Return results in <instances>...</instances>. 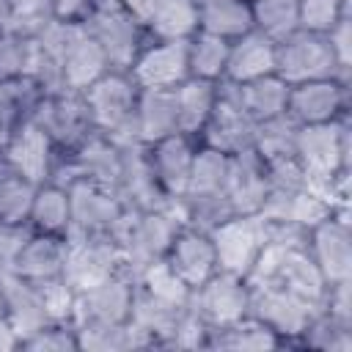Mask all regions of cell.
<instances>
[{"label":"cell","mask_w":352,"mask_h":352,"mask_svg":"<svg viewBox=\"0 0 352 352\" xmlns=\"http://www.w3.org/2000/svg\"><path fill=\"white\" fill-rule=\"evenodd\" d=\"M184 226L182 220V206L179 198L168 209H148V212H135L129 209L116 242L121 248V270L132 280L154 261L165 258L173 236Z\"/></svg>","instance_id":"6da1fadb"},{"label":"cell","mask_w":352,"mask_h":352,"mask_svg":"<svg viewBox=\"0 0 352 352\" xmlns=\"http://www.w3.org/2000/svg\"><path fill=\"white\" fill-rule=\"evenodd\" d=\"M322 305H316L283 286L250 283V316L264 322L280 338V349H289V346L297 349L300 333L305 330V324L311 322V316Z\"/></svg>","instance_id":"ba28073f"},{"label":"cell","mask_w":352,"mask_h":352,"mask_svg":"<svg viewBox=\"0 0 352 352\" xmlns=\"http://www.w3.org/2000/svg\"><path fill=\"white\" fill-rule=\"evenodd\" d=\"M236 102L242 104V110L256 121H267L275 116L286 113V102H289V85L278 77V74H267L250 82H231Z\"/></svg>","instance_id":"1f68e13d"},{"label":"cell","mask_w":352,"mask_h":352,"mask_svg":"<svg viewBox=\"0 0 352 352\" xmlns=\"http://www.w3.org/2000/svg\"><path fill=\"white\" fill-rule=\"evenodd\" d=\"M228 38L195 30L187 38V60H190V77L220 82L226 74V60H228Z\"/></svg>","instance_id":"d590c367"},{"label":"cell","mask_w":352,"mask_h":352,"mask_svg":"<svg viewBox=\"0 0 352 352\" xmlns=\"http://www.w3.org/2000/svg\"><path fill=\"white\" fill-rule=\"evenodd\" d=\"M91 0H52V14L58 19H82Z\"/></svg>","instance_id":"7dc6e473"},{"label":"cell","mask_w":352,"mask_h":352,"mask_svg":"<svg viewBox=\"0 0 352 352\" xmlns=\"http://www.w3.org/2000/svg\"><path fill=\"white\" fill-rule=\"evenodd\" d=\"M69 206L72 220L66 239H85V236H110L116 239L129 206L118 198L116 190H107L102 184L77 179L69 184Z\"/></svg>","instance_id":"8992f818"},{"label":"cell","mask_w":352,"mask_h":352,"mask_svg":"<svg viewBox=\"0 0 352 352\" xmlns=\"http://www.w3.org/2000/svg\"><path fill=\"white\" fill-rule=\"evenodd\" d=\"M308 256L322 272L324 283L352 280V212L336 209L330 217L308 231Z\"/></svg>","instance_id":"4fadbf2b"},{"label":"cell","mask_w":352,"mask_h":352,"mask_svg":"<svg viewBox=\"0 0 352 352\" xmlns=\"http://www.w3.org/2000/svg\"><path fill=\"white\" fill-rule=\"evenodd\" d=\"M52 0H8V22L6 30L36 36L52 19Z\"/></svg>","instance_id":"f6af8a7d"},{"label":"cell","mask_w":352,"mask_h":352,"mask_svg":"<svg viewBox=\"0 0 352 352\" xmlns=\"http://www.w3.org/2000/svg\"><path fill=\"white\" fill-rule=\"evenodd\" d=\"M275 74V41L258 30H248L228 44V60L223 80L250 82L258 77Z\"/></svg>","instance_id":"4316f807"},{"label":"cell","mask_w":352,"mask_h":352,"mask_svg":"<svg viewBox=\"0 0 352 352\" xmlns=\"http://www.w3.org/2000/svg\"><path fill=\"white\" fill-rule=\"evenodd\" d=\"M3 272H6V270H3V267H0V275H3Z\"/></svg>","instance_id":"f907efd6"},{"label":"cell","mask_w":352,"mask_h":352,"mask_svg":"<svg viewBox=\"0 0 352 352\" xmlns=\"http://www.w3.org/2000/svg\"><path fill=\"white\" fill-rule=\"evenodd\" d=\"M36 184L22 179L0 154V223L25 226Z\"/></svg>","instance_id":"f35d334b"},{"label":"cell","mask_w":352,"mask_h":352,"mask_svg":"<svg viewBox=\"0 0 352 352\" xmlns=\"http://www.w3.org/2000/svg\"><path fill=\"white\" fill-rule=\"evenodd\" d=\"M253 30L264 33L272 41H280L300 30L297 0H250Z\"/></svg>","instance_id":"60d3db41"},{"label":"cell","mask_w":352,"mask_h":352,"mask_svg":"<svg viewBox=\"0 0 352 352\" xmlns=\"http://www.w3.org/2000/svg\"><path fill=\"white\" fill-rule=\"evenodd\" d=\"M0 297H3V305L8 314V322H11L14 333L19 336V344L30 333H36L38 327H44L50 322L38 286L33 280L19 278L11 270H6L0 275Z\"/></svg>","instance_id":"484cf974"},{"label":"cell","mask_w":352,"mask_h":352,"mask_svg":"<svg viewBox=\"0 0 352 352\" xmlns=\"http://www.w3.org/2000/svg\"><path fill=\"white\" fill-rule=\"evenodd\" d=\"M275 74L286 85L324 80V77H341L333 50L327 44V36L316 33V30H305V28L275 41ZM341 80H346V77H341Z\"/></svg>","instance_id":"52a82bcc"},{"label":"cell","mask_w":352,"mask_h":352,"mask_svg":"<svg viewBox=\"0 0 352 352\" xmlns=\"http://www.w3.org/2000/svg\"><path fill=\"white\" fill-rule=\"evenodd\" d=\"M198 6V30L236 38L253 30V11L250 0H195Z\"/></svg>","instance_id":"836d02e7"},{"label":"cell","mask_w":352,"mask_h":352,"mask_svg":"<svg viewBox=\"0 0 352 352\" xmlns=\"http://www.w3.org/2000/svg\"><path fill=\"white\" fill-rule=\"evenodd\" d=\"M19 349L28 352H80V338H77V324L72 319L63 322H47L36 333H30Z\"/></svg>","instance_id":"b9f144b4"},{"label":"cell","mask_w":352,"mask_h":352,"mask_svg":"<svg viewBox=\"0 0 352 352\" xmlns=\"http://www.w3.org/2000/svg\"><path fill=\"white\" fill-rule=\"evenodd\" d=\"M135 297V280L124 272L77 292L74 297V324H121L129 322Z\"/></svg>","instance_id":"e0dca14e"},{"label":"cell","mask_w":352,"mask_h":352,"mask_svg":"<svg viewBox=\"0 0 352 352\" xmlns=\"http://www.w3.org/2000/svg\"><path fill=\"white\" fill-rule=\"evenodd\" d=\"M217 99V82L187 77L182 85L173 88V104H176V129L182 135H190L198 140L212 107Z\"/></svg>","instance_id":"83f0119b"},{"label":"cell","mask_w":352,"mask_h":352,"mask_svg":"<svg viewBox=\"0 0 352 352\" xmlns=\"http://www.w3.org/2000/svg\"><path fill=\"white\" fill-rule=\"evenodd\" d=\"M33 36L0 30V82H11L28 74Z\"/></svg>","instance_id":"7bdbcfd3"},{"label":"cell","mask_w":352,"mask_h":352,"mask_svg":"<svg viewBox=\"0 0 352 352\" xmlns=\"http://www.w3.org/2000/svg\"><path fill=\"white\" fill-rule=\"evenodd\" d=\"M0 154L22 179H28L30 184H44L52 179L60 148L50 140V135L33 118H28Z\"/></svg>","instance_id":"d6986e66"},{"label":"cell","mask_w":352,"mask_h":352,"mask_svg":"<svg viewBox=\"0 0 352 352\" xmlns=\"http://www.w3.org/2000/svg\"><path fill=\"white\" fill-rule=\"evenodd\" d=\"M148 38H190L198 30L195 0H121Z\"/></svg>","instance_id":"7402d4cb"},{"label":"cell","mask_w":352,"mask_h":352,"mask_svg":"<svg viewBox=\"0 0 352 352\" xmlns=\"http://www.w3.org/2000/svg\"><path fill=\"white\" fill-rule=\"evenodd\" d=\"M8 349H19V336L14 333L6 305H3V297H0V352H8Z\"/></svg>","instance_id":"c3c4849f"},{"label":"cell","mask_w":352,"mask_h":352,"mask_svg":"<svg viewBox=\"0 0 352 352\" xmlns=\"http://www.w3.org/2000/svg\"><path fill=\"white\" fill-rule=\"evenodd\" d=\"M30 118L50 135V140L60 151L77 148L91 132H96L82 91H72V88L44 94Z\"/></svg>","instance_id":"8fae6325"},{"label":"cell","mask_w":352,"mask_h":352,"mask_svg":"<svg viewBox=\"0 0 352 352\" xmlns=\"http://www.w3.org/2000/svg\"><path fill=\"white\" fill-rule=\"evenodd\" d=\"M297 124L283 113L275 118H267L256 126V140H253V151L264 160V162H278V160H289L294 157V143H297Z\"/></svg>","instance_id":"ab89813d"},{"label":"cell","mask_w":352,"mask_h":352,"mask_svg":"<svg viewBox=\"0 0 352 352\" xmlns=\"http://www.w3.org/2000/svg\"><path fill=\"white\" fill-rule=\"evenodd\" d=\"M206 349H248V352H272L280 349V338L256 316H242L223 327H209Z\"/></svg>","instance_id":"f546056e"},{"label":"cell","mask_w":352,"mask_h":352,"mask_svg":"<svg viewBox=\"0 0 352 352\" xmlns=\"http://www.w3.org/2000/svg\"><path fill=\"white\" fill-rule=\"evenodd\" d=\"M294 157L311 187L333 182L352 170V116L330 124H311L297 129Z\"/></svg>","instance_id":"3957f363"},{"label":"cell","mask_w":352,"mask_h":352,"mask_svg":"<svg viewBox=\"0 0 352 352\" xmlns=\"http://www.w3.org/2000/svg\"><path fill=\"white\" fill-rule=\"evenodd\" d=\"M116 192L135 212L168 209L173 204V198H168L162 192V187L151 170V162H148V148L143 143L121 146V176H118Z\"/></svg>","instance_id":"ac0fdd59"},{"label":"cell","mask_w":352,"mask_h":352,"mask_svg":"<svg viewBox=\"0 0 352 352\" xmlns=\"http://www.w3.org/2000/svg\"><path fill=\"white\" fill-rule=\"evenodd\" d=\"M324 36H327V44L333 50L341 77L352 80V16H341Z\"/></svg>","instance_id":"bcb514c9"},{"label":"cell","mask_w":352,"mask_h":352,"mask_svg":"<svg viewBox=\"0 0 352 352\" xmlns=\"http://www.w3.org/2000/svg\"><path fill=\"white\" fill-rule=\"evenodd\" d=\"M36 41L60 63L63 82L72 91H85L94 80L110 72V63L94 36L85 30L80 19H58L52 16L38 33Z\"/></svg>","instance_id":"7a4b0ae2"},{"label":"cell","mask_w":352,"mask_h":352,"mask_svg":"<svg viewBox=\"0 0 352 352\" xmlns=\"http://www.w3.org/2000/svg\"><path fill=\"white\" fill-rule=\"evenodd\" d=\"M72 220V206H69V187H60L55 182L36 184L30 212H28V228L38 234H58L66 236Z\"/></svg>","instance_id":"4dcf8cb0"},{"label":"cell","mask_w":352,"mask_h":352,"mask_svg":"<svg viewBox=\"0 0 352 352\" xmlns=\"http://www.w3.org/2000/svg\"><path fill=\"white\" fill-rule=\"evenodd\" d=\"M146 148H148V162H151V170L162 192L173 201L182 198L190 184V170H192V160L198 151V140L176 132L157 143H148Z\"/></svg>","instance_id":"ffe728a7"},{"label":"cell","mask_w":352,"mask_h":352,"mask_svg":"<svg viewBox=\"0 0 352 352\" xmlns=\"http://www.w3.org/2000/svg\"><path fill=\"white\" fill-rule=\"evenodd\" d=\"M118 272H124V270H121V248L116 239H110V236L69 239L63 280L74 292L91 289Z\"/></svg>","instance_id":"2e32d148"},{"label":"cell","mask_w":352,"mask_h":352,"mask_svg":"<svg viewBox=\"0 0 352 352\" xmlns=\"http://www.w3.org/2000/svg\"><path fill=\"white\" fill-rule=\"evenodd\" d=\"M8 22V0H0V30H6Z\"/></svg>","instance_id":"681fc988"},{"label":"cell","mask_w":352,"mask_h":352,"mask_svg":"<svg viewBox=\"0 0 352 352\" xmlns=\"http://www.w3.org/2000/svg\"><path fill=\"white\" fill-rule=\"evenodd\" d=\"M190 305L182 302H170L165 297H157L151 292H146L143 286L135 283V297H132V314L129 322L148 338L151 349H168L179 322L184 319Z\"/></svg>","instance_id":"d4e9b609"},{"label":"cell","mask_w":352,"mask_h":352,"mask_svg":"<svg viewBox=\"0 0 352 352\" xmlns=\"http://www.w3.org/2000/svg\"><path fill=\"white\" fill-rule=\"evenodd\" d=\"M165 261L182 278V283L190 289H198L204 280H209L220 270L212 236L206 231H198L190 226L179 228V234L173 236V242L165 253Z\"/></svg>","instance_id":"44dd1931"},{"label":"cell","mask_w":352,"mask_h":352,"mask_svg":"<svg viewBox=\"0 0 352 352\" xmlns=\"http://www.w3.org/2000/svg\"><path fill=\"white\" fill-rule=\"evenodd\" d=\"M66 250H69V239L58 236V234H38L28 228V236L22 239L14 261H11V272H16L25 280L41 283V280H52V278H63V267H66Z\"/></svg>","instance_id":"603a6c76"},{"label":"cell","mask_w":352,"mask_h":352,"mask_svg":"<svg viewBox=\"0 0 352 352\" xmlns=\"http://www.w3.org/2000/svg\"><path fill=\"white\" fill-rule=\"evenodd\" d=\"M80 352H132V349H151L148 338L132 324H77Z\"/></svg>","instance_id":"e575fe53"},{"label":"cell","mask_w":352,"mask_h":352,"mask_svg":"<svg viewBox=\"0 0 352 352\" xmlns=\"http://www.w3.org/2000/svg\"><path fill=\"white\" fill-rule=\"evenodd\" d=\"M256 121L242 110V104L236 102V94H234V85L228 80H220L217 82V99H214V107L198 135V143L201 146H209V148H217L223 154H239V151H248L253 148V140H256Z\"/></svg>","instance_id":"7c38bea8"},{"label":"cell","mask_w":352,"mask_h":352,"mask_svg":"<svg viewBox=\"0 0 352 352\" xmlns=\"http://www.w3.org/2000/svg\"><path fill=\"white\" fill-rule=\"evenodd\" d=\"M209 236L214 242L217 267L248 278L270 239V220L261 214H231Z\"/></svg>","instance_id":"30bf717a"},{"label":"cell","mask_w":352,"mask_h":352,"mask_svg":"<svg viewBox=\"0 0 352 352\" xmlns=\"http://www.w3.org/2000/svg\"><path fill=\"white\" fill-rule=\"evenodd\" d=\"M80 22L102 47L110 69L118 72H129L132 60L148 41L146 28L132 16V11L121 0H91Z\"/></svg>","instance_id":"5b68a950"},{"label":"cell","mask_w":352,"mask_h":352,"mask_svg":"<svg viewBox=\"0 0 352 352\" xmlns=\"http://www.w3.org/2000/svg\"><path fill=\"white\" fill-rule=\"evenodd\" d=\"M228 162H231L228 154L198 143V151H195V160H192V170H190V184H187L184 195H226Z\"/></svg>","instance_id":"74e56055"},{"label":"cell","mask_w":352,"mask_h":352,"mask_svg":"<svg viewBox=\"0 0 352 352\" xmlns=\"http://www.w3.org/2000/svg\"><path fill=\"white\" fill-rule=\"evenodd\" d=\"M129 77L143 91H173L190 77L187 38H148L132 60Z\"/></svg>","instance_id":"9a60e30c"},{"label":"cell","mask_w":352,"mask_h":352,"mask_svg":"<svg viewBox=\"0 0 352 352\" xmlns=\"http://www.w3.org/2000/svg\"><path fill=\"white\" fill-rule=\"evenodd\" d=\"M286 116L297 126L330 124L344 116H352V80L324 77L289 85Z\"/></svg>","instance_id":"9c48e42d"},{"label":"cell","mask_w":352,"mask_h":352,"mask_svg":"<svg viewBox=\"0 0 352 352\" xmlns=\"http://www.w3.org/2000/svg\"><path fill=\"white\" fill-rule=\"evenodd\" d=\"M190 311L206 327H223L250 314V283L236 272L217 270L190 294Z\"/></svg>","instance_id":"5bb4252c"},{"label":"cell","mask_w":352,"mask_h":352,"mask_svg":"<svg viewBox=\"0 0 352 352\" xmlns=\"http://www.w3.org/2000/svg\"><path fill=\"white\" fill-rule=\"evenodd\" d=\"M176 104L173 91H143L138 96L135 113V140L148 146L168 135H176Z\"/></svg>","instance_id":"f1b7e54d"},{"label":"cell","mask_w":352,"mask_h":352,"mask_svg":"<svg viewBox=\"0 0 352 352\" xmlns=\"http://www.w3.org/2000/svg\"><path fill=\"white\" fill-rule=\"evenodd\" d=\"M297 349L314 352H352V322H344L319 308L297 338Z\"/></svg>","instance_id":"8d00e7d4"},{"label":"cell","mask_w":352,"mask_h":352,"mask_svg":"<svg viewBox=\"0 0 352 352\" xmlns=\"http://www.w3.org/2000/svg\"><path fill=\"white\" fill-rule=\"evenodd\" d=\"M85 104L94 121V129L113 138L116 143H138L135 140V113L140 88L129 77V72L110 69L99 80H94L85 91Z\"/></svg>","instance_id":"277c9868"},{"label":"cell","mask_w":352,"mask_h":352,"mask_svg":"<svg viewBox=\"0 0 352 352\" xmlns=\"http://www.w3.org/2000/svg\"><path fill=\"white\" fill-rule=\"evenodd\" d=\"M267 190H270V179H267L264 160L253 148L231 154L226 195L231 201L234 214H258L267 198Z\"/></svg>","instance_id":"cb8c5ba5"},{"label":"cell","mask_w":352,"mask_h":352,"mask_svg":"<svg viewBox=\"0 0 352 352\" xmlns=\"http://www.w3.org/2000/svg\"><path fill=\"white\" fill-rule=\"evenodd\" d=\"M41 96V88L30 77L0 82V151L14 138V132L33 116Z\"/></svg>","instance_id":"d6a6232c"},{"label":"cell","mask_w":352,"mask_h":352,"mask_svg":"<svg viewBox=\"0 0 352 352\" xmlns=\"http://www.w3.org/2000/svg\"><path fill=\"white\" fill-rule=\"evenodd\" d=\"M300 28L327 33L341 16H352V0H297Z\"/></svg>","instance_id":"ee69618b"}]
</instances>
